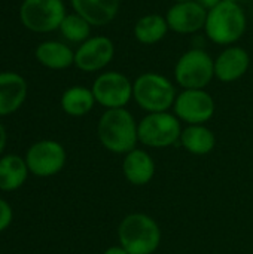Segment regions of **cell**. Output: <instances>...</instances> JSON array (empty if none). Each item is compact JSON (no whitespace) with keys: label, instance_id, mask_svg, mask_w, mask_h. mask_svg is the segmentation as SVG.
Instances as JSON below:
<instances>
[{"label":"cell","instance_id":"27","mask_svg":"<svg viewBox=\"0 0 253 254\" xmlns=\"http://www.w3.org/2000/svg\"><path fill=\"white\" fill-rule=\"evenodd\" d=\"M176 3H185V1H194V0H174Z\"/></svg>","mask_w":253,"mask_h":254},{"label":"cell","instance_id":"15","mask_svg":"<svg viewBox=\"0 0 253 254\" xmlns=\"http://www.w3.org/2000/svg\"><path fill=\"white\" fill-rule=\"evenodd\" d=\"M75 12L91 25H106L118 15L121 0H70Z\"/></svg>","mask_w":253,"mask_h":254},{"label":"cell","instance_id":"1","mask_svg":"<svg viewBox=\"0 0 253 254\" xmlns=\"http://www.w3.org/2000/svg\"><path fill=\"white\" fill-rule=\"evenodd\" d=\"M97 134L100 143L113 153H128L139 141L137 124L133 115L122 109H107L98 121Z\"/></svg>","mask_w":253,"mask_h":254},{"label":"cell","instance_id":"5","mask_svg":"<svg viewBox=\"0 0 253 254\" xmlns=\"http://www.w3.org/2000/svg\"><path fill=\"white\" fill-rule=\"evenodd\" d=\"M215 76V60L204 49L185 52L174 67L176 82L183 89H204Z\"/></svg>","mask_w":253,"mask_h":254},{"label":"cell","instance_id":"25","mask_svg":"<svg viewBox=\"0 0 253 254\" xmlns=\"http://www.w3.org/2000/svg\"><path fill=\"white\" fill-rule=\"evenodd\" d=\"M6 141H7V135H6V129L4 127L0 124V153L4 150V146H6Z\"/></svg>","mask_w":253,"mask_h":254},{"label":"cell","instance_id":"2","mask_svg":"<svg viewBox=\"0 0 253 254\" xmlns=\"http://www.w3.org/2000/svg\"><path fill=\"white\" fill-rule=\"evenodd\" d=\"M118 238L128 254H152L160 246L161 231L151 216L133 213L121 222Z\"/></svg>","mask_w":253,"mask_h":254},{"label":"cell","instance_id":"24","mask_svg":"<svg viewBox=\"0 0 253 254\" xmlns=\"http://www.w3.org/2000/svg\"><path fill=\"white\" fill-rule=\"evenodd\" d=\"M206 10H210V9H213L215 6H218L222 0H197Z\"/></svg>","mask_w":253,"mask_h":254},{"label":"cell","instance_id":"14","mask_svg":"<svg viewBox=\"0 0 253 254\" xmlns=\"http://www.w3.org/2000/svg\"><path fill=\"white\" fill-rule=\"evenodd\" d=\"M27 97V82L16 73H0V116L16 112Z\"/></svg>","mask_w":253,"mask_h":254},{"label":"cell","instance_id":"21","mask_svg":"<svg viewBox=\"0 0 253 254\" xmlns=\"http://www.w3.org/2000/svg\"><path fill=\"white\" fill-rule=\"evenodd\" d=\"M95 98L91 89L84 86H72L61 97V107L70 116H84L94 107Z\"/></svg>","mask_w":253,"mask_h":254},{"label":"cell","instance_id":"26","mask_svg":"<svg viewBox=\"0 0 253 254\" xmlns=\"http://www.w3.org/2000/svg\"><path fill=\"white\" fill-rule=\"evenodd\" d=\"M103 254H128L121 246H118V247H110V249H107L106 252Z\"/></svg>","mask_w":253,"mask_h":254},{"label":"cell","instance_id":"16","mask_svg":"<svg viewBox=\"0 0 253 254\" xmlns=\"http://www.w3.org/2000/svg\"><path fill=\"white\" fill-rule=\"evenodd\" d=\"M125 179L134 186L148 185L155 176V162L151 155L142 149H134L125 155L122 162Z\"/></svg>","mask_w":253,"mask_h":254},{"label":"cell","instance_id":"6","mask_svg":"<svg viewBox=\"0 0 253 254\" xmlns=\"http://www.w3.org/2000/svg\"><path fill=\"white\" fill-rule=\"evenodd\" d=\"M180 122L176 115L160 112L149 113L137 125L139 141L148 147L164 149L180 140Z\"/></svg>","mask_w":253,"mask_h":254},{"label":"cell","instance_id":"7","mask_svg":"<svg viewBox=\"0 0 253 254\" xmlns=\"http://www.w3.org/2000/svg\"><path fill=\"white\" fill-rule=\"evenodd\" d=\"M24 27L34 33H49L60 28L66 18L63 0H24L19 7Z\"/></svg>","mask_w":253,"mask_h":254},{"label":"cell","instance_id":"22","mask_svg":"<svg viewBox=\"0 0 253 254\" xmlns=\"http://www.w3.org/2000/svg\"><path fill=\"white\" fill-rule=\"evenodd\" d=\"M60 30H61V34L67 40L75 42V43H79V42L84 43L89 37L91 24L85 18H82L81 15L70 13V15H66V18L63 19Z\"/></svg>","mask_w":253,"mask_h":254},{"label":"cell","instance_id":"18","mask_svg":"<svg viewBox=\"0 0 253 254\" xmlns=\"http://www.w3.org/2000/svg\"><path fill=\"white\" fill-rule=\"evenodd\" d=\"M25 159L18 155H6L0 159V190L10 192L21 188L28 176Z\"/></svg>","mask_w":253,"mask_h":254},{"label":"cell","instance_id":"10","mask_svg":"<svg viewBox=\"0 0 253 254\" xmlns=\"http://www.w3.org/2000/svg\"><path fill=\"white\" fill-rule=\"evenodd\" d=\"M174 115L189 124L203 125L215 113V100L204 89H183L174 100Z\"/></svg>","mask_w":253,"mask_h":254},{"label":"cell","instance_id":"3","mask_svg":"<svg viewBox=\"0 0 253 254\" xmlns=\"http://www.w3.org/2000/svg\"><path fill=\"white\" fill-rule=\"evenodd\" d=\"M246 15L239 3L221 1L213 9L207 10L206 18V34L218 45L236 43L246 30Z\"/></svg>","mask_w":253,"mask_h":254},{"label":"cell","instance_id":"13","mask_svg":"<svg viewBox=\"0 0 253 254\" xmlns=\"http://www.w3.org/2000/svg\"><path fill=\"white\" fill-rule=\"evenodd\" d=\"M251 65V57L240 46H230L215 60V76L225 83L240 79Z\"/></svg>","mask_w":253,"mask_h":254},{"label":"cell","instance_id":"17","mask_svg":"<svg viewBox=\"0 0 253 254\" xmlns=\"http://www.w3.org/2000/svg\"><path fill=\"white\" fill-rule=\"evenodd\" d=\"M37 61L52 70H63L75 63L73 51L61 42H43L36 48Z\"/></svg>","mask_w":253,"mask_h":254},{"label":"cell","instance_id":"8","mask_svg":"<svg viewBox=\"0 0 253 254\" xmlns=\"http://www.w3.org/2000/svg\"><path fill=\"white\" fill-rule=\"evenodd\" d=\"M94 98L106 109H122L133 97V83L118 71H106L100 74L92 88Z\"/></svg>","mask_w":253,"mask_h":254},{"label":"cell","instance_id":"12","mask_svg":"<svg viewBox=\"0 0 253 254\" xmlns=\"http://www.w3.org/2000/svg\"><path fill=\"white\" fill-rule=\"evenodd\" d=\"M207 10L197 1L176 3L166 15L169 28L179 34L197 33L206 25Z\"/></svg>","mask_w":253,"mask_h":254},{"label":"cell","instance_id":"9","mask_svg":"<svg viewBox=\"0 0 253 254\" xmlns=\"http://www.w3.org/2000/svg\"><path fill=\"white\" fill-rule=\"evenodd\" d=\"M64 147L52 140L34 143L25 155L28 171L37 177H51L58 174L66 164Z\"/></svg>","mask_w":253,"mask_h":254},{"label":"cell","instance_id":"19","mask_svg":"<svg viewBox=\"0 0 253 254\" xmlns=\"http://www.w3.org/2000/svg\"><path fill=\"white\" fill-rule=\"evenodd\" d=\"M179 141L192 155H207L216 146L215 134L204 125H189L182 129Z\"/></svg>","mask_w":253,"mask_h":254},{"label":"cell","instance_id":"11","mask_svg":"<svg viewBox=\"0 0 253 254\" xmlns=\"http://www.w3.org/2000/svg\"><path fill=\"white\" fill-rule=\"evenodd\" d=\"M115 46L109 37L97 36L85 40L75 52V64L82 71H97L104 68L113 58Z\"/></svg>","mask_w":253,"mask_h":254},{"label":"cell","instance_id":"28","mask_svg":"<svg viewBox=\"0 0 253 254\" xmlns=\"http://www.w3.org/2000/svg\"><path fill=\"white\" fill-rule=\"evenodd\" d=\"M224 1H233V3H239V0H224Z\"/></svg>","mask_w":253,"mask_h":254},{"label":"cell","instance_id":"20","mask_svg":"<svg viewBox=\"0 0 253 254\" xmlns=\"http://www.w3.org/2000/svg\"><path fill=\"white\" fill-rule=\"evenodd\" d=\"M169 31L167 19L157 13L142 16L134 25V36L143 45H154L164 39Z\"/></svg>","mask_w":253,"mask_h":254},{"label":"cell","instance_id":"23","mask_svg":"<svg viewBox=\"0 0 253 254\" xmlns=\"http://www.w3.org/2000/svg\"><path fill=\"white\" fill-rule=\"evenodd\" d=\"M12 208L10 205L0 198V232H3L12 222Z\"/></svg>","mask_w":253,"mask_h":254},{"label":"cell","instance_id":"4","mask_svg":"<svg viewBox=\"0 0 253 254\" xmlns=\"http://www.w3.org/2000/svg\"><path fill=\"white\" fill-rule=\"evenodd\" d=\"M176 97L173 83L163 74L145 73L133 83V98L149 113L167 112L174 104Z\"/></svg>","mask_w":253,"mask_h":254}]
</instances>
